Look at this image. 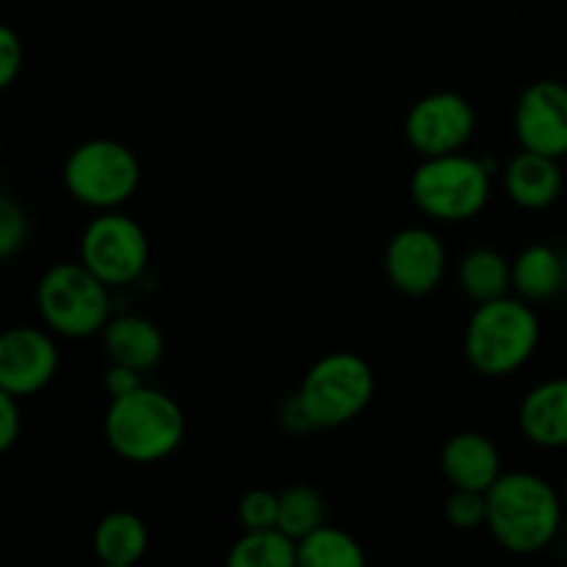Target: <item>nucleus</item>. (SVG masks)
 I'll use <instances>...</instances> for the list:
<instances>
[{
    "instance_id": "cd10ccee",
    "label": "nucleus",
    "mask_w": 567,
    "mask_h": 567,
    "mask_svg": "<svg viewBox=\"0 0 567 567\" xmlns=\"http://www.w3.org/2000/svg\"><path fill=\"white\" fill-rule=\"evenodd\" d=\"M142 377H144L142 371L127 369V365H116V363H111V369L105 371V377H103L105 393H109L111 399L125 396V393L136 391V388H142V385H144Z\"/></svg>"
},
{
    "instance_id": "f257e3e1",
    "label": "nucleus",
    "mask_w": 567,
    "mask_h": 567,
    "mask_svg": "<svg viewBox=\"0 0 567 567\" xmlns=\"http://www.w3.org/2000/svg\"><path fill=\"white\" fill-rule=\"evenodd\" d=\"M485 496V529L502 551L532 557L546 551L563 532V498L546 476L502 471Z\"/></svg>"
},
{
    "instance_id": "4468645a",
    "label": "nucleus",
    "mask_w": 567,
    "mask_h": 567,
    "mask_svg": "<svg viewBox=\"0 0 567 567\" xmlns=\"http://www.w3.org/2000/svg\"><path fill=\"white\" fill-rule=\"evenodd\" d=\"M518 430L537 449H567V377L537 382L520 399Z\"/></svg>"
},
{
    "instance_id": "5701e85b",
    "label": "nucleus",
    "mask_w": 567,
    "mask_h": 567,
    "mask_svg": "<svg viewBox=\"0 0 567 567\" xmlns=\"http://www.w3.org/2000/svg\"><path fill=\"white\" fill-rule=\"evenodd\" d=\"M446 524L457 532H476L487 524V496L480 491H460L452 487L443 504Z\"/></svg>"
},
{
    "instance_id": "20e7f679",
    "label": "nucleus",
    "mask_w": 567,
    "mask_h": 567,
    "mask_svg": "<svg viewBox=\"0 0 567 567\" xmlns=\"http://www.w3.org/2000/svg\"><path fill=\"white\" fill-rule=\"evenodd\" d=\"M493 181L485 161L460 153L424 158L410 177V199L430 219L460 225L485 214Z\"/></svg>"
},
{
    "instance_id": "4be33fe9",
    "label": "nucleus",
    "mask_w": 567,
    "mask_h": 567,
    "mask_svg": "<svg viewBox=\"0 0 567 567\" xmlns=\"http://www.w3.org/2000/svg\"><path fill=\"white\" fill-rule=\"evenodd\" d=\"M327 515H330L327 498L316 487L291 485L280 491V518H277V526L286 535H291L293 540H302L305 535L327 524Z\"/></svg>"
},
{
    "instance_id": "c85d7f7f",
    "label": "nucleus",
    "mask_w": 567,
    "mask_h": 567,
    "mask_svg": "<svg viewBox=\"0 0 567 567\" xmlns=\"http://www.w3.org/2000/svg\"><path fill=\"white\" fill-rule=\"evenodd\" d=\"M280 424L282 430L291 432V435H308V432H316L313 424H310L308 413H305L302 402H299L297 396H291L280 408Z\"/></svg>"
},
{
    "instance_id": "7ed1b4c3",
    "label": "nucleus",
    "mask_w": 567,
    "mask_h": 567,
    "mask_svg": "<svg viewBox=\"0 0 567 567\" xmlns=\"http://www.w3.org/2000/svg\"><path fill=\"white\" fill-rule=\"evenodd\" d=\"M540 347V319L532 302L507 297L480 302L465 324L463 352L471 369L491 380L515 374Z\"/></svg>"
},
{
    "instance_id": "dca6fc26",
    "label": "nucleus",
    "mask_w": 567,
    "mask_h": 567,
    "mask_svg": "<svg viewBox=\"0 0 567 567\" xmlns=\"http://www.w3.org/2000/svg\"><path fill=\"white\" fill-rule=\"evenodd\" d=\"M100 336H103L105 358L116 365H127V369L147 374L150 369H155L164 360L166 338L161 327L147 316H111Z\"/></svg>"
},
{
    "instance_id": "412c9836",
    "label": "nucleus",
    "mask_w": 567,
    "mask_h": 567,
    "mask_svg": "<svg viewBox=\"0 0 567 567\" xmlns=\"http://www.w3.org/2000/svg\"><path fill=\"white\" fill-rule=\"evenodd\" d=\"M230 567H297V540L280 529H244L227 551Z\"/></svg>"
},
{
    "instance_id": "c756f323",
    "label": "nucleus",
    "mask_w": 567,
    "mask_h": 567,
    "mask_svg": "<svg viewBox=\"0 0 567 567\" xmlns=\"http://www.w3.org/2000/svg\"><path fill=\"white\" fill-rule=\"evenodd\" d=\"M565 493H567V480H565Z\"/></svg>"
},
{
    "instance_id": "423d86ee",
    "label": "nucleus",
    "mask_w": 567,
    "mask_h": 567,
    "mask_svg": "<svg viewBox=\"0 0 567 567\" xmlns=\"http://www.w3.org/2000/svg\"><path fill=\"white\" fill-rule=\"evenodd\" d=\"M374 391L377 377L369 360L354 352H330L310 365L297 399L313 430H338L365 413Z\"/></svg>"
},
{
    "instance_id": "9d476101",
    "label": "nucleus",
    "mask_w": 567,
    "mask_h": 567,
    "mask_svg": "<svg viewBox=\"0 0 567 567\" xmlns=\"http://www.w3.org/2000/svg\"><path fill=\"white\" fill-rule=\"evenodd\" d=\"M61 354L48 327H9L0 332V388L28 399L42 393L59 371Z\"/></svg>"
},
{
    "instance_id": "393cba45",
    "label": "nucleus",
    "mask_w": 567,
    "mask_h": 567,
    "mask_svg": "<svg viewBox=\"0 0 567 567\" xmlns=\"http://www.w3.org/2000/svg\"><path fill=\"white\" fill-rule=\"evenodd\" d=\"M280 518V493L252 487L238 498V524L241 529H269Z\"/></svg>"
},
{
    "instance_id": "a211bd4d",
    "label": "nucleus",
    "mask_w": 567,
    "mask_h": 567,
    "mask_svg": "<svg viewBox=\"0 0 567 567\" xmlns=\"http://www.w3.org/2000/svg\"><path fill=\"white\" fill-rule=\"evenodd\" d=\"M565 260L548 244H529L513 260V293L526 302H548L565 286Z\"/></svg>"
},
{
    "instance_id": "0eeeda50",
    "label": "nucleus",
    "mask_w": 567,
    "mask_h": 567,
    "mask_svg": "<svg viewBox=\"0 0 567 567\" xmlns=\"http://www.w3.org/2000/svg\"><path fill=\"white\" fill-rule=\"evenodd\" d=\"M61 181L75 203L92 210H116L136 197L142 164L116 138H86L66 155Z\"/></svg>"
},
{
    "instance_id": "2eb2a0df",
    "label": "nucleus",
    "mask_w": 567,
    "mask_h": 567,
    "mask_svg": "<svg viewBox=\"0 0 567 567\" xmlns=\"http://www.w3.org/2000/svg\"><path fill=\"white\" fill-rule=\"evenodd\" d=\"M565 172L559 158L551 155L520 150L504 166V192L518 208L524 210H546L563 197Z\"/></svg>"
},
{
    "instance_id": "bb28decb",
    "label": "nucleus",
    "mask_w": 567,
    "mask_h": 567,
    "mask_svg": "<svg viewBox=\"0 0 567 567\" xmlns=\"http://www.w3.org/2000/svg\"><path fill=\"white\" fill-rule=\"evenodd\" d=\"M22 432V413H20V399L11 396L9 391L0 388V457L14 449L20 441Z\"/></svg>"
},
{
    "instance_id": "aec40b11",
    "label": "nucleus",
    "mask_w": 567,
    "mask_h": 567,
    "mask_svg": "<svg viewBox=\"0 0 567 567\" xmlns=\"http://www.w3.org/2000/svg\"><path fill=\"white\" fill-rule=\"evenodd\" d=\"M369 563L358 537L321 524L302 540H297V567H363Z\"/></svg>"
},
{
    "instance_id": "f8f14e48",
    "label": "nucleus",
    "mask_w": 567,
    "mask_h": 567,
    "mask_svg": "<svg viewBox=\"0 0 567 567\" xmlns=\"http://www.w3.org/2000/svg\"><path fill=\"white\" fill-rule=\"evenodd\" d=\"M515 136L520 150L565 158L567 155V83H529L515 103Z\"/></svg>"
},
{
    "instance_id": "a878e982",
    "label": "nucleus",
    "mask_w": 567,
    "mask_h": 567,
    "mask_svg": "<svg viewBox=\"0 0 567 567\" xmlns=\"http://www.w3.org/2000/svg\"><path fill=\"white\" fill-rule=\"evenodd\" d=\"M22 64H25V48L20 33L0 22V92H6L20 78Z\"/></svg>"
},
{
    "instance_id": "f03ea898",
    "label": "nucleus",
    "mask_w": 567,
    "mask_h": 567,
    "mask_svg": "<svg viewBox=\"0 0 567 567\" xmlns=\"http://www.w3.org/2000/svg\"><path fill=\"white\" fill-rule=\"evenodd\" d=\"M111 452L133 465H153L172 457L186 437V413L175 396L161 388L142 385L111 399L103 419Z\"/></svg>"
},
{
    "instance_id": "6e6552de",
    "label": "nucleus",
    "mask_w": 567,
    "mask_h": 567,
    "mask_svg": "<svg viewBox=\"0 0 567 567\" xmlns=\"http://www.w3.org/2000/svg\"><path fill=\"white\" fill-rule=\"evenodd\" d=\"M78 260L109 288L133 286L147 271L150 238L133 216L116 210H97L83 227Z\"/></svg>"
},
{
    "instance_id": "ddd939ff",
    "label": "nucleus",
    "mask_w": 567,
    "mask_h": 567,
    "mask_svg": "<svg viewBox=\"0 0 567 567\" xmlns=\"http://www.w3.org/2000/svg\"><path fill=\"white\" fill-rule=\"evenodd\" d=\"M441 471L452 487L487 493L504 468L496 443L485 432L465 430L443 443Z\"/></svg>"
},
{
    "instance_id": "6ab92c4d",
    "label": "nucleus",
    "mask_w": 567,
    "mask_h": 567,
    "mask_svg": "<svg viewBox=\"0 0 567 567\" xmlns=\"http://www.w3.org/2000/svg\"><path fill=\"white\" fill-rule=\"evenodd\" d=\"M457 286L474 305L513 293V260L493 247L465 252L457 266Z\"/></svg>"
},
{
    "instance_id": "9b49d317",
    "label": "nucleus",
    "mask_w": 567,
    "mask_h": 567,
    "mask_svg": "<svg viewBox=\"0 0 567 567\" xmlns=\"http://www.w3.org/2000/svg\"><path fill=\"white\" fill-rule=\"evenodd\" d=\"M449 252L443 238L430 227H402L385 247V277L404 297H426L443 282Z\"/></svg>"
},
{
    "instance_id": "b1692460",
    "label": "nucleus",
    "mask_w": 567,
    "mask_h": 567,
    "mask_svg": "<svg viewBox=\"0 0 567 567\" xmlns=\"http://www.w3.org/2000/svg\"><path fill=\"white\" fill-rule=\"evenodd\" d=\"M31 221H28L25 208L14 197L0 192V260H9L25 247Z\"/></svg>"
},
{
    "instance_id": "1a4fd4ad",
    "label": "nucleus",
    "mask_w": 567,
    "mask_h": 567,
    "mask_svg": "<svg viewBox=\"0 0 567 567\" xmlns=\"http://www.w3.org/2000/svg\"><path fill=\"white\" fill-rule=\"evenodd\" d=\"M476 131V111L460 92H432L404 116V138L421 158L460 153Z\"/></svg>"
},
{
    "instance_id": "39448f33",
    "label": "nucleus",
    "mask_w": 567,
    "mask_h": 567,
    "mask_svg": "<svg viewBox=\"0 0 567 567\" xmlns=\"http://www.w3.org/2000/svg\"><path fill=\"white\" fill-rule=\"evenodd\" d=\"M37 310L53 336L72 341L100 336L111 319V288L81 260H64L39 277Z\"/></svg>"
},
{
    "instance_id": "f3484780",
    "label": "nucleus",
    "mask_w": 567,
    "mask_h": 567,
    "mask_svg": "<svg viewBox=\"0 0 567 567\" xmlns=\"http://www.w3.org/2000/svg\"><path fill=\"white\" fill-rule=\"evenodd\" d=\"M94 557L105 567H133L142 563L150 548V529L142 515L131 509H114L94 526Z\"/></svg>"
}]
</instances>
